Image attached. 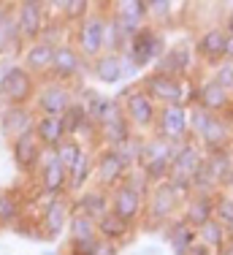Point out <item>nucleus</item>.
<instances>
[{
	"mask_svg": "<svg viewBox=\"0 0 233 255\" xmlns=\"http://www.w3.org/2000/svg\"><path fill=\"white\" fill-rule=\"evenodd\" d=\"M190 138L204 152H217V149L231 147L233 130L223 114H212L204 112L201 106H190Z\"/></svg>",
	"mask_w": 233,
	"mask_h": 255,
	"instance_id": "1",
	"label": "nucleus"
},
{
	"mask_svg": "<svg viewBox=\"0 0 233 255\" xmlns=\"http://www.w3.org/2000/svg\"><path fill=\"white\" fill-rule=\"evenodd\" d=\"M138 87L157 106H171V103L195 106V93H198V84H193L190 79H174V76H165V74H155V71L141 76Z\"/></svg>",
	"mask_w": 233,
	"mask_h": 255,
	"instance_id": "2",
	"label": "nucleus"
},
{
	"mask_svg": "<svg viewBox=\"0 0 233 255\" xmlns=\"http://www.w3.org/2000/svg\"><path fill=\"white\" fill-rule=\"evenodd\" d=\"M38 79L16 63H0V106H33Z\"/></svg>",
	"mask_w": 233,
	"mask_h": 255,
	"instance_id": "3",
	"label": "nucleus"
},
{
	"mask_svg": "<svg viewBox=\"0 0 233 255\" xmlns=\"http://www.w3.org/2000/svg\"><path fill=\"white\" fill-rule=\"evenodd\" d=\"M106 14L109 11H101V5H95L79 25L71 27V44L90 63L106 52Z\"/></svg>",
	"mask_w": 233,
	"mask_h": 255,
	"instance_id": "4",
	"label": "nucleus"
},
{
	"mask_svg": "<svg viewBox=\"0 0 233 255\" xmlns=\"http://www.w3.org/2000/svg\"><path fill=\"white\" fill-rule=\"evenodd\" d=\"M165 49H168V44H165V33H163V30L157 25H144L130 41H127V46H125V52H122V54H125V57L136 65L141 74H144V71H149L152 65L163 57Z\"/></svg>",
	"mask_w": 233,
	"mask_h": 255,
	"instance_id": "5",
	"label": "nucleus"
},
{
	"mask_svg": "<svg viewBox=\"0 0 233 255\" xmlns=\"http://www.w3.org/2000/svg\"><path fill=\"white\" fill-rule=\"evenodd\" d=\"M182 204L185 198L168 185V182H160V185H152L149 193H146V206H144V220L149 226H165L168 220H174L182 212Z\"/></svg>",
	"mask_w": 233,
	"mask_h": 255,
	"instance_id": "6",
	"label": "nucleus"
},
{
	"mask_svg": "<svg viewBox=\"0 0 233 255\" xmlns=\"http://www.w3.org/2000/svg\"><path fill=\"white\" fill-rule=\"evenodd\" d=\"M84 76H90V60H84L71 41L54 46L52 68H49L46 79H54V82H63V84L76 87V82H82Z\"/></svg>",
	"mask_w": 233,
	"mask_h": 255,
	"instance_id": "7",
	"label": "nucleus"
},
{
	"mask_svg": "<svg viewBox=\"0 0 233 255\" xmlns=\"http://www.w3.org/2000/svg\"><path fill=\"white\" fill-rule=\"evenodd\" d=\"M76 101V87L63 82H54V79H41L38 90H35V101L33 109L35 114H46V117H63L65 109Z\"/></svg>",
	"mask_w": 233,
	"mask_h": 255,
	"instance_id": "8",
	"label": "nucleus"
},
{
	"mask_svg": "<svg viewBox=\"0 0 233 255\" xmlns=\"http://www.w3.org/2000/svg\"><path fill=\"white\" fill-rule=\"evenodd\" d=\"M73 215V201L71 196H60V198H46L38 215V228L44 242H60L68 234V223Z\"/></svg>",
	"mask_w": 233,
	"mask_h": 255,
	"instance_id": "9",
	"label": "nucleus"
},
{
	"mask_svg": "<svg viewBox=\"0 0 233 255\" xmlns=\"http://www.w3.org/2000/svg\"><path fill=\"white\" fill-rule=\"evenodd\" d=\"M119 103H122V112H125V120H127V125L133 128V133H152L155 130V120H157V109L160 106H157L138 84Z\"/></svg>",
	"mask_w": 233,
	"mask_h": 255,
	"instance_id": "10",
	"label": "nucleus"
},
{
	"mask_svg": "<svg viewBox=\"0 0 233 255\" xmlns=\"http://www.w3.org/2000/svg\"><path fill=\"white\" fill-rule=\"evenodd\" d=\"M152 136H160L165 141H190V106L182 103H171V106L157 109V120H155V130Z\"/></svg>",
	"mask_w": 233,
	"mask_h": 255,
	"instance_id": "11",
	"label": "nucleus"
},
{
	"mask_svg": "<svg viewBox=\"0 0 233 255\" xmlns=\"http://www.w3.org/2000/svg\"><path fill=\"white\" fill-rule=\"evenodd\" d=\"M14 22L24 44L38 41L49 25L46 3L44 0H19V3H14Z\"/></svg>",
	"mask_w": 233,
	"mask_h": 255,
	"instance_id": "12",
	"label": "nucleus"
},
{
	"mask_svg": "<svg viewBox=\"0 0 233 255\" xmlns=\"http://www.w3.org/2000/svg\"><path fill=\"white\" fill-rule=\"evenodd\" d=\"M35 185H38V196L44 198H60L68 196V168L54 157L52 149H44L38 174H35Z\"/></svg>",
	"mask_w": 233,
	"mask_h": 255,
	"instance_id": "13",
	"label": "nucleus"
},
{
	"mask_svg": "<svg viewBox=\"0 0 233 255\" xmlns=\"http://www.w3.org/2000/svg\"><path fill=\"white\" fill-rule=\"evenodd\" d=\"M144 206H146V193L125 179L114 190H109V212H114L116 217H122L130 226H136L144 217Z\"/></svg>",
	"mask_w": 233,
	"mask_h": 255,
	"instance_id": "14",
	"label": "nucleus"
},
{
	"mask_svg": "<svg viewBox=\"0 0 233 255\" xmlns=\"http://www.w3.org/2000/svg\"><path fill=\"white\" fill-rule=\"evenodd\" d=\"M93 157H95V163H93V182H95V187H101V190H114L116 185H122L127 168L122 166L116 149L98 147V149H93Z\"/></svg>",
	"mask_w": 233,
	"mask_h": 255,
	"instance_id": "15",
	"label": "nucleus"
},
{
	"mask_svg": "<svg viewBox=\"0 0 233 255\" xmlns=\"http://www.w3.org/2000/svg\"><path fill=\"white\" fill-rule=\"evenodd\" d=\"M8 149H11V160H14V168L22 174V177H35L38 174V166H41V157H44V147L41 141L35 138V133H24V136L8 141Z\"/></svg>",
	"mask_w": 233,
	"mask_h": 255,
	"instance_id": "16",
	"label": "nucleus"
},
{
	"mask_svg": "<svg viewBox=\"0 0 233 255\" xmlns=\"http://www.w3.org/2000/svg\"><path fill=\"white\" fill-rule=\"evenodd\" d=\"M112 16L116 19V25L122 27V35L127 41L138 33L144 25H149V8H146V0H119L112 3Z\"/></svg>",
	"mask_w": 233,
	"mask_h": 255,
	"instance_id": "17",
	"label": "nucleus"
},
{
	"mask_svg": "<svg viewBox=\"0 0 233 255\" xmlns=\"http://www.w3.org/2000/svg\"><path fill=\"white\" fill-rule=\"evenodd\" d=\"M35 109L33 106H0V138L14 141L35 128Z\"/></svg>",
	"mask_w": 233,
	"mask_h": 255,
	"instance_id": "18",
	"label": "nucleus"
},
{
	"mask_svg": "<svg viewBox=\"0 0 233 255\" xmlns=\"http://www.w3.org/2000/svg\"><path fill=\"white\" fill-rule=\"evenodd\" d=\"M193 60H195V54L190 49V44L182 41V44H176V46H168L163 57L152 65V71H155V74L174 76V79H190L187 74L193 71Z\"/></svg>",
	"mask_w": 233,
	"mask_h": 255,
	"instance_id": "19",
	"label": "nucleus"
},
{
	"mask_svg": "<svg viewBox=\"0 0 233 255\" xmlns=\"http://www.w3.org/2000/svg\"><path fill=\"white\" fill-rule=\"evenodd\" d=\"M225 38H228L225 27L220 25L206 27L195 41V57L209 68H217L220 63H225Z\"/></svg>",
	"mask_w": 233,
	"mask_h": 255,
	"instance_id": "20",
	"label": "nucleus"
},
{
	"mask_svg": "<svg viewBox=\"0 0 233 255\" xmlns=\"http://www.w3.org/2000/svg\"><path fill=\"white\" fill-rule=\"evenodd\" d=\"M52 54H54V46L44 44V41H33V44H24V49L19 54V65L41 82V79H46L49 68H52Z\"/></svg>",
	"mask_w": 233,
	"mask_h": 255,
	"instance_id": "21",
	"label": "nucleus"
},
{
	"mask_svg": "<svg viewBox=\"0 0 233 255\" xmlns=\"http://www.w3.org/2000/svg\"><path fill=\"white\" fill-rule=\"evenodd\" d=\"M71 201H73V212H79V215H84V217H90V220L98 223L109 212V190L87 185L82 193L71 196Z\"/></svg>",
	"mask_w": 233,
	"mask_h": 255,
	"instance_id": "22",
	"label": "nucleus"
},
{
	"mask_svg": "<svg viewBox=\"0 0 233 255\" xmlns=\"http://www.w3.org/2000/svg\"><path fill=\"white\" fill-rule=\"evenodd\" d=\"M233 103V95L225 93L217 82L209 76L198 84V93H195V106H201L204 112H212V114H225Z\"/></svg>",
	"mask_w": 233,
	"mask_h": 255,
	"instance_id": "23",
	"label": "nucleus"
},
{
	"mask_svg": "<svg viewBox=\"0 0 233 255\" xmlns=\"http://www.w3.org/2000/svg\"><path fill=\"white\" fill-rule=\"evenodd\" d=\"M163 242L174 250V255H185L187 247H193L198 242V231L193 226H187L182 220V215H176L174 220H168L163 226Z\"/></svg>",
	"mask_w": 233,
	"mask_h": 255,
	"instance_id": "24",
	"label": "nucleus"
},
{
	"mask_svg": "<svg viewBox=\"0 0 233 255\" xmlns=\"http://www.w3.org/2000/svg\"><path fill=\"white\" fill-rule=\"evenodd\" d=\"M182 220L187 226H193L198 231L204 223H209L214 217V196H204V193H193L185 204H182Z\"/></svg>",
	"mask_w": 233,
	"mask_h": 255,
	"instance_id": "25",
	"label": "nucleus"
},
{
	"mask_svg": "<svg viewBox=\"0 0 233 255\" xmlns=\"http://www.w3.org/2000/svg\"><path fill=\"white\" fill-rule=\"evenodd\" d=\"M33 133H35V138L41 141V147H44V149H52V152L57 149L60 141H65V138H68L63 117H46V114H38V117H35Z\"/></svg>",
	"mask_w": 233,
	"mask_h": 255,
	"instance_id": "26",
	"label": "nucleus"
},
{
	"mask_svg": "<svg viewBox=\"0 0 233 255\" xmlns=\"http://www.w3.org/2000/svg\"><path fill=\"white\" fill-rule=\"evenodd\" d=\"M133 231H136V226L125 223L122 217H116L114 212H106V215L98 220V236H101L103 242H112V245H119V247L133 239Z\"/></svg>",
	"mask_w": 233,
	"mask_h": 255,
	"instance_id": "27",
	"label": "nucleus"
},
{
	"mask_svg": "<svg viewBox=\"0 0 233 255\" xmlns=\"http://www.w3.org/2000/svg\"><path fill=\"white\" fill-rule=\"evenodd\" d=\"M90 76L101 84H119L122 82V57L112 52H103L90 63Z\"/></svg>",
	"mask_w": 233,
	"mask_h": 255,
	"instance_id": "28",
	"label": "nucleus"
},
{
	"mask_svg": "<svg viewBox=\"0 0 233 255\" xmlns=\"http://www.w3.org/2000/svg\"><path fill=\"white\" fill-rule=\"evenodd\" d=\"M93 163H95L93 149H87V152H84V155L68 168V196L82 193L84 187L93 182Z\"/></svg>",
	"mask_w": 233,
	"mask_h": 255,
	"instance_id": "29",
	"label": "nucleus"
},
{
	"mask_svg": "<svg viewBox=\"0 0 233 255\" xmlns=\"http://www.w3.org/2000/svg\"><path fill=\"white\" fill-rule=\"evenodd\" d=\"M22 215H24L22 193L19 190H8V187H0V228L14 226Z\"/></svg>",
	"mask_w": 233,
	"mask_h": 255,
	"instance_id": "30",
	"label": "nucleus"
},
{
	"mask_svg": "<svg viewBox=\"0 0 233 255\" xmlns=\"http://www.w3.org/2000/svg\"><path fill=\"white\" fill-rule=\"evenodd\" d=\"M198 242H201V245H206L212 253H220L225 247V242H228V228L212 217L209 223H204V226L198 228Z\"/></svg>",
	"mask_w": 233,
	"mask_h": 255,
	"instance_id": "31",
	"label": "nucleus"
},
{
	"mask_svg": "<svg viewBox=\"0 0 233 255\" xmlns=\"http://www.w3.org/2000/svg\"><path fill=\"white\" fill-rule=\"evenodd\" d=\"M87 149H93V147H84L79 138H65V141L57 144V149H54V157H57V160L63 163L65 168H71L73 163L79 160V157L87 152Z\"/></svg>",
	"mask_w": 233,
	"mask_h": 255,
	"instance_id": "32",
	"label": "nucleus"
},
{
	"mask_svg": "<svg viewBox=\"0 0 233 255\" xmlns=\"http://www.w3.org/2000/svg\"><path fill=\"white\" fill-rule=\"evenodd\" d=\"M93 8H95V3H90V0H65V8H63V14H60V19H63L68 27H73V25H79Z\"/></svg>",
	"mask_w": 233,
	"mask_h": 255,
	"instance_id": "33",
	"label": "nucleus"
},
{
	"mask_svg": "<svg viewBox=\"0 0 233 255\" xmlns=\"http://www.w3.org/2000/svg\"><path fill=\"white\" fill-rule=\"evenodd\" d=\"M98 234V223L90 220V217L79 215V212H73L71 215V223H68V239H87V236H95Z\"/></svg>",
	"mask_w": 233,
	"mask_h": 255,
	"instance_id": "34",
	"label": "nucleus"
},
{
	"mask_svg": "<svg viewBox=\"0 0 233 255\" xmlns=\"http://www.w3.org/2000/svg\"><path fill=\"white\" fill-rule=\"evenodd\" d=\"M101 236H87V239H68L65 242L63 255H95V250L101 247Z\"/></svg>",
	"mask_w": 233,
	"mask_h": 255,
	"instance_id": "35",
	"label": "nucleus"
},
{
	"mask_svg": "<svg viewBox=\"0 0 233 255\" xmlns=\"http://www.w3.org/2000/svg\"><path fill=\"white\" fill-rule=\"evenodd\" d=\"M233 217V198L225 196L223 190L214 193V220L223 223V226H228V220Z\"/></svg>",
	"mask_w": 233,
	"mask_h": 255,
	"instance_id": "36",
	"label": "nucleus"
},
{
	"mask_svg": "<svg viewBox=\"0 0 233 255\" xmlns=\"http://www.w3.org/2000/svg\"><path fill=\"white\" fill-rule=\"evenodd\" d=\"M212 79L225 90V93H231V95H233V65H231V60L220 63L217 68H214V76H212Z\"/></svg>",
	"mask_w": 233,
	"mask_h": 255,
	"instance_id": "37",
	"label": "nucleus"
},
{
	"mask_svg": "<svg viewBox=\"0 0 233 255\" xmlns=\"http://www.w3.org/2000/svg\"><path fill=\"white\" fill-rule=\"evenodd\" d=\"M146 8H149V19L152 22H163L171 16V8H174V3H168V0H146ZM149 22V25H152Z\"/></svg>",
	"mask_w": 233,
	"mask_h": 255,
	"instance_id": "38",
	"label": "nucleus"
},
{
	"mask_svg": "<svg viewBox=\"0 0 233 255\" xmlns=\"http://www.w3.org/2000/svg\"><path fill=\"white\" fill-rule=\"evenodd\" d=\"M119 57H122V82H127V79H133V82H138L141 71H138L136 65L130 63V60L125 57V54H119Z\"/></svg>",
	"mask_w": 233,
	"mask_h": 255,
	"instance_id": "39",
	"label": "nucleus"
},
{
	"mask_svg": "<svg viewBox=\"0 0 233 255\" xmlns=\"http://www.w3.org/2000/svg\"><path fill=\"white\" fill-rule=\"evenodd\" d=\"M122 247L119 245H112V242H101V247L95 250V255H119Z\"/></svg>",
	"mask_w": 233,
	"mask_h": 255,
	"instance_id": "40",
	"label": "nucleus"
},
{
	"mask_svg": "<svg viewBox=\"0 0 233 255\" xmlns=\"http://www.w3.org/2000/svg\"><path fill=\"white\" fill-rule=\"evenodd\" d=\"M14 14V3H8V0H0V25H3L8 16Z\"/></svg>",
	"mask_w": 233,
	"mask_h": 255,
	"instance_id": "41",
	"label": "nucleus"
},
{
	"mask_svg": "<svg viewBox=\"0 0 233 255\" xmlns=\"http://www.w3.org/2000/svg\"><path fill=\"white\" fill-rule=\"evenodd\" d=\"M185 255H214V253H212L206 245H201V242H195L193 247H187V253H185Z\"/></svg>",
	"mask_w": 233,
	"mask_h": 255,
	"instance_id": "42",
	"label": "nucleus"
},
{
	"mask_svg": "<svg viewBox=\"0 0 233 255\" xmlns=\"http://www.w3.org/2000/svg\"><path fill=\"white\" fill-rule=\"evenodd\" d=\"M220 190H223L225 196H231V198H233V168H231V174H228V177L223 179V187H220Z\"/></svg>",
	"mask_w": 233,
	"mask_h": 255,
	"instance_id": "43",
	"label": "nucleus"
},
{
	"mask_svg": "<svg viewBox=\"0 0 233 255\" xmlns=\"http://www.w3.org/2000/svg\"><path fill=\"white\" fill-rule=\"evenodd\" d=\"M217 255H233V236H228V242H225V247L220 250Z\"/></svg>",
	"mask_w": 233,
	"mask_h": 255,
	"instance_id": "44",
	"label": "nucleus"
},
{
	"mask_svg": "<svg viewBox=\"0 0 233 255\" xmlns=\"http://www.w3.org/2000/svg\"><path fill=\"white\" fill-rule=\"evenodd\" d=\"M130 255H163V250H157V247H146V250H141V253H130Z\"/></svg>",
	"mask_w": 233,
	"mask_h": 255,
	"instance_id": "45",
	"label": "nucleus"
},
{
	"mask_svg": "<svg viewBox=\"0 0 233 255\" xmlns=\"http://www.w3.org/2000/svg\"><path fill=\"white\" fill-rule=\"evenodd\" d=\"M223 117L228 120V125H231V130H233V103H231V109H228V112L223 114Z\"/></svg>",
	"mask_w": 233,
	"mask_h": 255,
	"instance_id": "46",
	"label": "nucleus"
},
{
	"mask_svg": "<svg viewBox=\"0 0 233 255\" xmlns=\"http://www.w3.org/2000/svg\"><path fill=\"white\" fill-rule=\"evenodd\" d=\"M41 255H63L60 250H41Z\"/></svg>",
	"mask_w": 233,
	"mask_h": 255,
	"instance_id": "47",
	"label": "nucleus"
},
{
	"mask_svg": "<svg viewBox=\"0 0 233 255\" xmlns=\"http://www.w3.org/2000/svg\"><path fill=\"white\" fill-rule=\"evenodd\" d=\"M225 228H228V236H233V217L228 220V226H225Z\"/></svg>",
	"mask_w": 233,
	"mask_h": 255,
	"instance_id": "48",
	"label": "nucleus"
},
{
	"mask_svg": "<svg viewBox=\"0 0 233 255\" xmlns=\"http://www.w3.org/2000/svg\"><path fill=\"white\" fill-rule=\"evenodd\" d=\"M0 253H5V247H3V245H0Z\"/></svg>",
	"mask_w": 233,
	"mask_h": 255,
	"instance_id": "49",
	"label": "nucleus"
},
{
	"mask_svg": "<svg viewBox=\"0 0 233 255\" xmlns=\"http://www.w3.org/2000/svg\"><path fill=\"white\" fill-rule=\"evenodd\" d=\"M231 65H233V60H231Z\"/></svg>",
	"mask_w": 233,
	"mask_h": 255,
	"instance_id": "50",
	"label": "nucleus"
}]
</instances>
